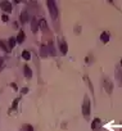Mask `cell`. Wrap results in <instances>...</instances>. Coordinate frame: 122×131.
I'll use <instances>...</instances> for the list:
<instances>
[{"label":"cell","instance_id":"1","mask_svg":"<svg viewBox=\"0 0 122 131\" xmlns=\"http://www.w3.org/2000/svg\"><path fill=\"white\" fill-rule=\"evenodd\" d=\"M48 8H49V12H50V16L53 18H57L58 17V9H57V4L53 0H49L48 2Z\"/></svg>","mask_w":122,"mask_h":131},{"label":"cell","instance_id":"2","mask_svg":"<svg viewBox=\"0 0 122 131\" xmlns=\"http://www.w3.org/2000/svg\"><path fill=\"white\" fill-rule=\"evenodd\" d=\"M82 114L87 118L89 114H90V100H89V98L86 96L85 100H84V104H82Z\"/></svg>","mask_w":122,"mask_h":131},{"label":"cell","instance_id":"3","mask_svg":"<svg viewBox=\"0 0 122 131\" xmlns=\"http://www.w3.org/2000/svg\"><path fill=\"white\" fill-rule=\"evenodd\" d=\"M0 8H2L4 12H7V13L12 12V4H10L9 2H2V3H0Z\"/></svg>","mask_w":122,"mask_h":131},{"label":"cell","instance_id":"4","mask_svg":"<svg viewBox=\"0 0 122 131\" xmlns=\"http://www.w3.org/2000/svg\"><path fill=\"white\" fill-rule=\"evenodd\" d=\"M59 49H60L62 54H67L68 48H67V44H66V41L63 39H59Z\"/></svg>","mask_w":122,"mask_h":131},{"label":"cell","instance_id":"5","mask_svg":"<svg viewBox=\"0 0 122 131\" xmlns=\"http://www.w3.org/2000/svg\"><path fill=\"white\" fill-rule=\"evenodd\" d=\"M25 39H26V36H25V32L23 31H19V34L17 35V37H16V41L18 42V44H22L25 41Z\"/></svg>","mask_w":122,"mask_h":131},{"label":"cell","instance_id":"6","mask_svg":"<svg viewBox=\"0 0 122 131\" xmlns=\"http://www.w3.org/2000/svg\"><path fill=\"white\" fill-rule=\"evenodd\" d=\"M28 19H30V17H28V13L26 12V10L21 13V22H22V23H27Z\"/></svg>","mask_w":122,"mask_h":131},{"label":"cell","instance_id":"7","mask_svg":"<svg viewBox=\"0 0 122 131\" xmlns=\"http://www.w3.org/2000/svg\"><path fill=\"white\" fill-rule=\"evenodd\" d=\"M23 71H25V76H26V77H27V79H31V76H32V71L30 70V67H28L27 64L23 67Z\"/></svg>","mask_w":122,"mask_h":131},{"label":"cell","instance_id":"8","mask_svg":"<svg viewBox=\"0 0 122 131\" xmlns=\"http://www.w3.org/2000/svg\"><path fill=\"white\" fill-rule=\"evenodd\" d=\"M104 86L107 87V91H108V93L112 91V84H110V81H109L108 79H104Z\"/></svg>","mask_w":122,"mask_h":131},{"label":"cell","instance_id":"9","mask_svg":"<svg viewBox=\"0 0 122 131\" xmlns=\"http://www.w3.org/2000/svg\"><path fill=\"white\" fill-rule=\"evenodd\" d=\"M22 58H23L25 60H30V59H31L30 51H28V50H23V51H22Z\"/></svg>","mask_w":122,"mask_h":131},{"label":"cell","instance_id":"10","mask_svg":"<svg viewBox=\"0 0 122 131\" xmlns=\"http://www.w3.org/2000/svg\"><path fill=\"white\" fill-rule=\"evenodd\" d=\"M100 40L103 42H108L109 41V34H108V32H103V34L100 35Z\"/></svg>","mask_w":122,"mask_h":131},{"label":"cell","instance_id":"11","mask_svg":"<svg viewBox=\"0 0 122 131\" xmlns=\"http://www.w3.org/2000/svg\"><path fill=\"white\" fill-rule=\"evenodd\" d=\"M100 123H102V122H100V119H99V118H95V119H94V122H93V126H91L93 130L99 128V127H100Z\"/></svg>","mask_w":122,"mask_h":131},{"label":"cell","instance_id":"12","mask_svg":"<svg viewBox=\"0 0 122 131\" xmlns=\"http://www.w3.org/2000/svg\"><path fill=\"white\" fill-rule=\"evenodd\" d=\"M17 44V41H16V37H10L9 39V41H8V45H9V48L12 49V48H14V45Z\"/></svg>","mask_w":122,"mask_h":131},{"label":"cell","instance_id":"13","mask_svg":"<svg viewBox=\"0 0 122 131\" xmlns=\"http://www.w3.org/2000/svg\"><path fill=\"white\" fill-rule=\"evenodd\" d=\"M32 31L34 32H37V21H36V18H32Z\"/></svg>","mask_w":122,"mask_h":131},{"label":"cell","instance_id":"14","mask_svg":"<svg viewBox=\"0 0 122 131\" xmlns=\"http://www.w3.org/2000/svg\"><path fill=\"white\" fill-rule=\"evenodd\" d=\"M39 25H40V27H41L44 31H46V30H48V26H46V22H45V19H41V21L39 22Z\"/></svg>","mask_w":122,"mask_h":131},{"label":"cell","instance_id":"15","mask_svg":"<svg viewBox=\"0 0 122 131\" xmlns=\"http://www.w3.org/2000/svg\"><path fill=\"white\" fill-rule=\"evenodd\" d=\"M0 48H2V49H4V51L9 53V48L5 45V42H4V41H2V40H0Z\"/></svg>","mask_w":122,"mask_h":131},{"label":"cell","instance_id":"16","mask_svg":"<svg viewBox=\"0 0 122 131\" xmlns=\"http://www.w3.org/2000/svg\"><path fill=\"white\" fill-rule=\"evenodd\" d=\"M22 131H34V128H32L31 125H25L23 128H22Z\"/></svg>","mask_w":122,"mask_h":131},{"label":"cell","instance_id":"17","mask_svg":"<svg viewBox=\"0 0 122 131\" xmlns=\"http://www.w3.org/2000/svg\"><path fill=\"white\" fill-rule=\"evenodd\" d=\"M18 102H19V99H14V102H13V108H12V109H14V108L17 107V104H18Z\"/></svg>","mask_w":122,"mask_h":131},{"label":"cell","instance_id":"18","mask_svg":"<svg viewBox=\"0 0 122 131\" xmlns=\"http://www.w3.org/2000/svg\"><path fill=\"white\" fill-rule=\"evenodd\" d=\"M2 19H3V21H4V22H7V21H8V19H9V18H8V16H5V14H4V16H3V17H2Z\"/></svg>","mask_w":122,"mask_h":131},{"label":"cell","instance_id":"19","mask_svg":"<svg viewBox=\"0 0 122 131\" xmlns=\"http://www.w3.org/2000/svg\"><path fill=\"white\" fill-rule=\"evenodd\" d=\"M28 91V89H27V87H25V89H22V94H26Z\"/></svg>","mask_w":122,"mask_h":131},{"label":"cell","instance_id":"20","mask_svg":"<svg viewBox=\"0 0 122 131\" xmlns=\"http://www.w3.org/2000/svg\"><path fill=\"white\" fill-rule=\"evenodd\" d=\"M121 64H122V60H121Z\"/></svg>","mask_w":122,"mask_h":131}]
</instances>
